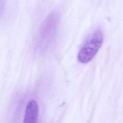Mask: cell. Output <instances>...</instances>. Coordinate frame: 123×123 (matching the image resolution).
<instances>
[{
	"label": "cell",
	"instance_id": "cell-3",
	"mask_svg": "<svg viewBox=\"0 0 123 123\" xmlns=\"http://www.w3.org/2000/svg\"><path fill=\"white\" fill-rule=\"evenodd\" d=\"M38 115V107L37 102L32 100L27 103L24 118V123H36Z\"/></svg>",
	"mask_w": 123,
	"mask_h": 123
},
{
	"label": "cell",
	"instance_id": "cell-2",
	"mask_svg": "<svg viewBox=\"0 0 123 123\" xmlns=\"http://www.w3.org/2000/svg\"><path fill=\"white\" fill-rule=\"evenodd\" d=\"M103 39L101 31L100 29L95 31L79 50L77 55L78 61L82 63L90 62L100 48Z\"/></svg>",
	"mask_w": 123,
	"mask_h": 123
},
{
	"label": "cell",
	"instance_id": "cell-1",
	"mask_svg": "<svg viewBox=\"0 0 123 123\" xmlns=\"http://www.w3.org/2000/svg\"><path fill=\"white\" fill-rule=\"evenodd\" d=\"M60 21V15L55 11L52 12L42 23L37 37V47L42 50L47 47L52 39Z\"/></svg>",
	"mask_w": 123,
	"mask_h": 123
}]
</instances>
